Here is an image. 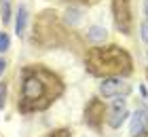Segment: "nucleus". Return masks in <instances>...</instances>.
I'll return each mask as SVG.
<instances>
[{
	"mask_svg": "<svg viewBox=\"0 0 148 137\" xmlns=\"http://www.w3.org/2000/svg\"><path fill=\"white\" fill-rule=\"evenodd\" d=\"M64 95V80L53 70L32 63L21 70V85H19L17 110L21 114L42 112Z\"/></svg>",
	"mask_w": 148,
	"mask_h": 137,
	"instance_id": "nucleus-1",
	"label": "nucleus"
},
{
	"mask_svg": "<svg viewBox=\"0 0 148 137\" xmlns=\"http://www.w3.org/2000/svg\"><path fill=\"white\" fill-rule=\"evenodd\" d=\"M87 72L99 78L108 76H129L133 72V59L123 46L108 44V46H93L85 55Z\"/></svg>",
	"mask_w": 148,
	"mask_h": 137,
	"instance_id": "nucleus-2",
	"label": "nucleus"
},
{
	"mask_svg": "<svg viewBox=\"0 0 148 137\" xmlns=\"http://www.w3.org/2000/svg\"><path fill=\"white\" fill-rule=\"evenodd\" d=\"M34 42L45 46V49H53V46L64 44V27L59 25L55 13L45 11L36 17V21H34Z\"/></svg>",
	"mask_w": 148,
	"mask_h": 137,
	"instance_id": "nucleus-3",
	"label": "nucleus"
},
{
	"mask_svg": "<svg viewBox=\"0 0 148 137\" xmlns=\"http://www.w3.org/2000/svg\"><path fill=\"white\" fill-rule=\"evenodd\" d=\"M112 19L121 34L129 36L133 30V15H131V2L129 0H112Z\"/></svg>",
	"mask_w": 148,
	"mask_h": 137,
	"instance_id": "nucleus-4",
	"label": "nucleus"
},
{
	"mask_svg": "<svg viewBox=\"0 0 148 137\" xmlns=\"http://www.w3.org/2000/svg\"><path fill=\"white\" fill-rule=\"evenodd\" d=\"M106 114H108V110H106L104 106V101L99 99V97H91L89 101H87V106H85V125L93 129L95 133L102 131V127H104V120H106Z\"/></svg>",
	"mask_w": 148,
	"mask_h": 137,
	"instance_id": "nucleus-5",
	"label": "nucleus"
},
{
	"mask_svg": "<svg viewBox=\"0 0 148 137\" xmlns=\"http://www.w3.org/2000/svg\"><path fill=\"white\" fill-rule=\"evenodd\" d=\"M127 116H129V110H127V99L119 95V97H114L112 106L108 108V114H106V122H108V127L119 129V127L127 120Z\"/></svg>",
	"mask_w": 148,
	"mask_h": 137,
	"instance_id": "nucleus-6",
	"label": "nucleus"
},
{
	"mask_svg": "<svg viewBox=\"0 0 148 137\" xmlns=\"http://www.w3.org/2000/svg\"><path fill=\"white\" fill-rule=\"evenodd\" d=\"M99 93L104 97H119L121 93L127 95L129 93V85L121 76H108V78H102V82H99Z\"/></svg>",
	"mask_w": 148,
	"mask_h": 137,
	"instance_id": "nucleus-7",
	"label": "nucleus"
},
{
	"mask_svg": "<svg viewBox=\"0 0 148 137\" xmlns=\"http://www.w3.org/2000/svg\"><path fill=\"white\" fill-rule=\"evenodd\" d=\"M129 135L131 137H146L148 135V110H136L129 120Z\"/></svg>",
	"mask_w": 148,
	"mask_h": 137,
	"instance_id": "nucleus-8",
	"label": "nucleus"
},
{
	"mask_svg": "<svg viewBox=\"0 0 148 137\" xmlns=\"http://www.w3.org/2000/svg\"><path fill=\"white\" fill-rule=\"evenodd\" d=\"M28 17H30V13L25 6H19L17 9V15H15V34L19 38L25 34V27H28Z\"/></svg>",
	"mask_w": 148,
	"mask_h": 137,
	"instance_id": "nucleus-9",
	"label": "nucleus"
},
{
	"mask_svg": "<svg viewBox=\"0 0 148 137\" xmlns=\"http://www.w3.org/2000/svg\"><path fill=\"white\" fill-rule=\"evenodd\" d=\"M106 36H108V32H106V27H102V25H91L89 32H87V38H89L91 42H104Z\"/></svg>",
	"mask_w": 148,
	"mask_h": 137,
	"instance_id": "nucleus-10",
	"label": "nucleus"
},
{
	"mask_svg": "<svg viewBox=\"0 0 148 137\" xmlns=\"http://www.w3.org/2000/svg\"><path fill=\"white\" fill-rule=\"evenodd\" d=\"M64 19H66V23H68V25H76L80 21V11L74 9V6H70V9L66 11V17Z\"/></svg>",
	"mask_w": 148,
	"mask_h": 137,
	"instance_id": "nucleus-11",
	"label": "nucleus"
},
{
	"mask_svg": "<svg viewBox=\"0 0 148 137\" xmlns=\"http://www.w3.org/2000/svg\"><path fill=\"white\" fill-rule=\"evenodd\" d=\"M0 17H2V23L11 21V0H0Z\"/></svg>",
	"mask_w": 148,
	"mask_h": 137,
	"instance_id": "nucleus-12",
	"label": "nucleus"
},
{
	"mask_svg": "<svg viewBox=\"0 0 148 137\" xmlns=\"http://www.w3.org/2000/svg\"><path fill=\"white\" fill-rule=\"evenodd\" d=\"M11 49V36L6 32H0V55Z\"/></svg>",
	"mask_w": 148,
	"mask_h": 137,
	"instance_id": "nucleus-13",
	"label": "nucleus"
},
{
	"mask_svg": "<svg viewBox=\"0 0 148 137\" xmlns=\"http://www.w3.org/2000/svg\"><path fill=\"white\" fill-rule=\"evenodd\" d=\"M45 137H72L70 129H55V131H49Z\"/></svg>",
	"mask_w": 148,
	"mask_h": 137,
	"instance_id": "nucleus-14",
	"label": "nucleus"
},
{
	"mask_svg": "<svg viewBox=\"0 0 148 137\" xmlns=\"http://www.w3.org/2000/svg\"><path fill=\"white\" fill-rule=\"evenodd\" d=\"M6 93H9L6 82H0V110H4V106H6Z\"/></svg>",
	"mask_w": 148,
	"mask_h": 137,
	"instance_id": "nucleus-15",
	"label": "nucleus"
},
{
	"mask_svg": "<svg viewBox=\"0 0 148 137\" xmlns=\"http://www.w3.org/2000/svg\"><path fill=\"white\" fill-rule=\"evenodd\" d=\"M140 38H142L144 42H148V19L140 23Z\"/></svg>",
	"mask_w": 148,
	"mask_h": 137,
	"instance_id": "nucleus-16",
	"label": "nucleus"
},
{
	"mask_svg": "<svg viewBox=\"0 0 148 137\" xmlns=\"http://www.w3.org/2000/svg\"><path fill=\"white\" fill-rule=\"evenodd\" d=\"M6 65H9V63H6V59L0 57V78H2V74L6 72Z\"/></svg>",
	"mask_w": 148,
	"mask_h": 137,
	"instance_id": "nucleus-17",
	"label": "nucleus"
},
{
	"mask_svg": "<svg viewBox=\"0 0 148 137\" xmlns=\"http://www.w3.org/2000/svg\"><path fill=\"white\" fill-rule=\"evenodd\" d=\"M144 15H146V19H148V0H144Z\"/></svg>",
	"mask_w": 148,
	"mask_h": 137,
	"instance_id": "nucleus-18",
	"label": "nucleus"
},
{
	"mask_svg": "<svg viewBox=\"0 0 148 137\" xmlns=\"http://www.w3.org/2000/svg\"><path fill=\"white\" fill-rule=\"evenodd\" d=\"M83 2H87V0H83Z\"/></svg>",
	"mask_w": 148,
	"mask_h": 137,
	"instance_id": "nucleus-19",
	"label": "nucleus"
},
{
	"mask_svg": "<svg viewBox=\"0 0 148 137\" xmlns=\"http://www.w3.org/2000/svg\"><path fill=\"white\" fill-rule=\"evenodd\" d=\"M146 76H148V72H146Z\"/></svg>",
	"mask_w": 148,
	"mask_h": 137,
	"instance_id": "nucleus-20",
	"label": "nucleus"
},
{
	"mask_svg": "<svg viewBox=\"0 0 148 137\" xmlns=\"http://www.w3.org/2000/svg\"><path fill=\"white\" fill-rule=\"evenodd\" d=\"M146 137H148V135H146Z\"/></svg>",
	"mask_w": 148,
	"mask_h": 137,
	"instance_id": "nucleus-21",
	"label": "nucleus"
}]
</instances>
